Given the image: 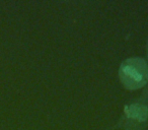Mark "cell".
Segmentation results:
<instances>
[{
  "label": "cell",
  "instance_id": "cell-1",
  "mask_svg": "<svg viewBox=\"0 0 148 130\" xmlns=\"http://www.w3.org/2000/svg\"><path fill=\"white\" fill-rule=\"evenodd\" d=\"M119 75L122 83L128 89H141L148 81V66L142 58H129L121 64Z\"/></svg>",
  "mask_w": 148,
  "mask_h": 130
},
{
  "label": "cell",
  "instance_id": "cell-2",
  "mask_svg": "<svg viewBox=\"0 0 148 130\" xmlns=\"http://www.w3.org/2000/svg\"><path fill=\"white\" fill-rule=\"evenodd\" d=\"M125 113L128 117L133 118V119L139 120V121H145L148 116V109L145 106L133 104L125 107Z\"/></svg>",
  "mask_w": 148,
  "mask_h": 130
}]
</instances>
